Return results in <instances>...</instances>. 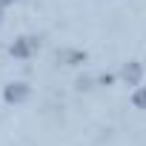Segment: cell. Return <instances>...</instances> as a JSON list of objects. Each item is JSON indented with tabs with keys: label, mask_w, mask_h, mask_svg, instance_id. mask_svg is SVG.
Masks as SVG:
<instances>
[{
	"label": "cell",
	"mask_w": 146,
	"mask_h": 146,
	"mask_svg": "<svg viewBox=\"0 0 146 146\" xmlns=\"http://www.w3.org/2000/svg\"><path fill=\"white\" fill-rule=\"evenodd\" d=\"M0 17H3V15H0Z\"/></svg>",
	"instance_id": "8992f818"
},
{
	"label": "cell",
	"mask_w": 146,
	"mask_h": 146,
	"mask_svg": "<svg viewBox=\"0 0 146 146\" xmlns=\"http://www.w3.org/2000/svg\"><path fill=\"white\" fill-rule=\"evenodd\" d=\"M132 103H135L137 109H146V86H137V89H135V95H132Z\"/></svg>",
	"instance_id": "277c9868"
},
{
	"label": "cell",
	"mask_w": 146,
	"mask_h": 146,
	"mask_svg": "<svg viewBox=\"0 0 146 146\" xmlns=\"http://www.w3.org/2000/svg\"><path fill=\"white\" fill-rule=\"evenodd\" d=\"M9 52H12L15 57H32V54L37 52V37H17V40L9 46Z\"/></svg>",
	"instance_id": "7a4b0ae2"
},
{
	"label": "cell",
	"mask_w": 146,
	"mask_h": 146,
	"mask_svg": "<svg viewBox=\"0 0 146 146\" xmlns=\"http://www.w3.org/2000/svg\"><path fill=\"white\" fill-rule=\"evenodd\" d=\"M9 3H15V0H0V6H9Z\"/></svg>",
	"instance_id": "5b68a950"
},
{
	"label": "cell",
	"mask_w": 146,
	"mask_h": 146,
	"mask_svg": "<svg viewBox=\"0 0 146 146\" xmlns=\"http://www.w3.org/2000/svg\"><path fill=\"white\" fill-rule=\"evenodd\" d=\"M29 95H32V89H29L23 80H17V83H9V86L3 89V98H6V103H23V100H29Z\"/></svg>",
	"instance_id": "6da1fadb"
},
{
	"label": "cell",
	"mask_w": 146,
	"mask_h": 146,
	"mask_svg": "<svg viewBox=\"0 0 146 146\" xmlns=\"http://www.w3.org/2000/svg\"><path fill=\"white\" fill-rule=\"evenodd\" d=\"M120 78H123L129 86H137V83H140V78H143L140 63H126V66H123V72H120Z\"/></svg>",
	"instance_id": "3957f363"
}]
</instances>
